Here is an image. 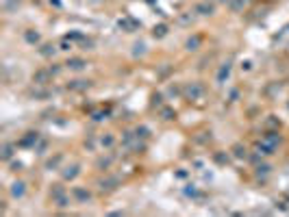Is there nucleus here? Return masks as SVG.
<instances>
[{
  "instance_id": "f03ea898",
  "label": "nucleus",
  "mask_w": 289,
  "mask_h": 217,
  "mask_svg": "<svg viewBox=\"0 0 289 217\" xmlns=\"http://www.w3.org/2000/svg\"><path fill=\"white\" fill-rule=\"evenodd\" d=\"M198 11H204V13H211V4H200Z\"/></svg>"
},
{
  "instance_id": "f257e3e1",
  "label": "nucleus",
  "mask_w": 289,
  "mask_h": 217,
  "mask_svg": "<svg viewBox=\"0 0 289 217\" xmlns=\"http://www.w3.org/2000/svg\"><path fill=\"white\" fill-rule=\"evenodd\" d=\"M68 65H70V68H72V70H81V68H83V65H85V61H81V59H72V61H70V63H68Z\"/></svg>"
},
{
  "instance_id": "7ed1b4c3",
  "label": "nucleus",
  "mask_w": 289,
  "mask_h": 217,
  "mask_svg": "<svg viewBox=\"0 0 289 217\" xmlns=\"http://www.w3.org/2000/svg\"><path fill=\"white\" fill-rule=\"evenodd\" d=\"M154 35H165V26H159V28H154Z\"/></svg>"
}]
</instances>
